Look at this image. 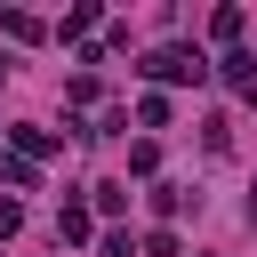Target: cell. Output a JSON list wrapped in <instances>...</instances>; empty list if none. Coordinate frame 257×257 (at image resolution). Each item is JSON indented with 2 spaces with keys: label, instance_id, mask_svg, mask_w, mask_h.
Wrapping results in <instances>:
<instances>
[{
  "label": "cell",
  "instance_id": "cell-1",
  "mask_svg": "<svg viewBox=\"0 0 257 257\" xmlns=\"http://www.w3.org/2000/svg\"><path fill=\"white\" fill-rule=\"evenodd\" d=\"M145 72H153V80H209L201 48H153V56H145Z\"/></svg>",
  "mask_w": 257,
  "mask_h": 257
},
{
  "label": "cell",
  "instance_id": "cell-6",
  "mask_svg": "<svg viewBox=\"0 0 257 257\" xmlns=\"http://www.w3.org/2000/svg\"><path fill=\"white\" fill-rule=\"evenodd\" d=\"M16 225H24V209H16V201H0V241H8Z\"/></svg>",
  "mask_w": 257,
  "mask_h": 257
},
{
  "label": "cell",
  "instance_id": "cell-4",
  "mask_svg": "<svg viewBox=\"0 0 257 257\" xmlns=\"http://www.w3.org/2000/svg\"><path fill=\"white\" fill-rule=\"evenodd\" d=\"M225 80H233V88H257V56L233 48V56H225Z\"/></svg>",
  "mask_w": 257,
  "mask_h": 257
},
{
  "label": "cell",
  "instance_id": "cell-2",
  "mask_svg": "<svg viewBox=\"0 0 257 257\" xmlns=\"http://www.w3.org/2000/svg\"><path fill=\"white\" fill-rule=\"evenodd\" d=\"M56 241H88V209L64 201V209H56Z\"/></svg>",
  "mask_w": 257,
  "mask_h": 257
},
{
  "label": "cell",
  "instance_id": "cell-5",
  "mask_svg": "<svg viewBox=\"0 0 257 257\" xmlns=\"http://www.w3.org/2000/svg\"><path fill=\"white\" fill-rule=\"evenodd\" d=\"M104 257H137V241L128 233H104Z\"/></svg>",
  "mask_w": 257,
  "mask_h": 257
},
{
  "label": "cell",
  "instance_id": "cell-3",
  "mask_svg": "<svg viewBox=\"0 0 257 257\" xmlns=\"http://www.w3.org/2000/svg\"><path fill=\"white\" fill-rule=\"evenodd\" d=\"M0 32H8V40H40V16H24V8H8V16H0Z\"/></svg>",
  "mask_w": 257,
  "mask_h": 257
}]
</instances>
